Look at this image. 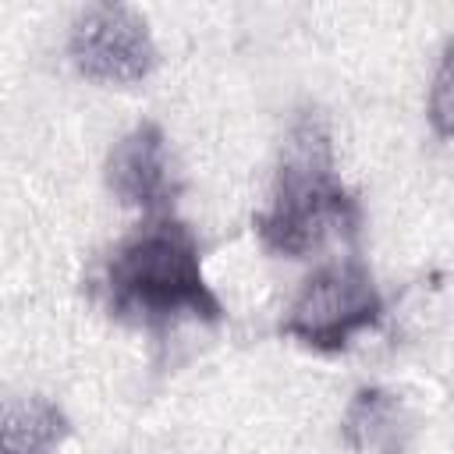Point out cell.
<instances>
[{
    "instance_id": "6da1fadb",
    "label": "cell",
    "mask_w": 454,
    "mask_h": 454,
    "mask_svg": "<svg viewBox=\"0 0 454 454\" xmlns=\"http://www.w3.org/2000/svg\"><path fill=\"white\" fill-rule=\"evenodd\" d=\"M255 234L266 252L301 259L330 234L355 238L362 227V206L340 181L333 160V135L319 106L294 114L266 209L255 213Z\"/></svg>"
},
{
    "instance_id": "5b68a950",
    "label": "cell",
    "mask_w": 454,
    "mask_h": 454,
    "mask_svg": "<svg viewBox=\"0 0 454 454\" xmlns=\"http://www.w3.org/2000/svg\"><path fill=\"white\" fill-rule=\"evenodd\" d=\"M106 188L124 206H138L145 213H156L174 199L167 135L156 121H138L114 142L106 156Z\"/></svg>"
},
{
    "instance_id": "7a4b0ae2",
    "label": "cell",
    "mask_w": 454,
    "mask_h": 454,
    "mask_svg": "<svg viewBox=\"0 0 454 454\" xmlns=\"http://www.w3.org/2000/svg\"><path fill=\"white\" fill-rule=\"evenodd\" d=\"M99 287L117 319L142 326H170L177 319L220 323L227 316L202 273L192 227L174 216L138 223L103 262Z\"/></svg>"
},
{
    "instance_id": "8992f818",
    "label": "cell",
    "mask_w": 454,
    "mask_h": 454,
    "mask_svg": "<svg viewBox=\"0 0 454 454\" xmlns=\"http://www.w3.org/2000/svg\"><path fill=\"white\" fill-rule=\"evenodd\" d=\"M411 436H415V419L394 390L387 387L355 390L340 419V440L355 454H408Z\"/></svg>"
},
{
    "instance_id": "3957f363",
    "label": "cell",
    "mask_w": 454,
    "mask_h": 454,
    "mask_svg": "<svg viewBox=\"0 0 454 454\" xmlns=\"http://www.w3.org/2000/svg\"><path fill=\"white\" fill-rule=\"evenodd\" d=\"M383 294L358 259L316 270L280 319V333L312 351H344L358 333L380 326Z\"/></svg>"
},
{
    "instance_id": "52a82bcc",
    "label": "cell",
    "mask_w": 454,
    "mask_h": 454,
    "mask_svg": "<svg viewBox=\"0 0 454 454\" xmlns=\"http://www.w3.org/2000/svg\"><path fill=\"white\" fill-rule=\"evenodd\" d=\"M71 436L64 408L43 394L0 401V454H53Z\"/></svg>"
},
{
    "instance_id": "ba28073f",
    "label": "cell",
    "mask_w": 454,
    "mask_h": 454,
    "mask_svg": "<svg viewBox=\"0 0 454 454\" xmlns=\"http://www.w3.org/2000/svg\"><path fill=\"white\" fill-rule=\"evenodd\" d=\"M429 117H433V124H436L440 135L450 131V60L447 57H443L440 74H436L433 92H429Z\"/></svg>"
},
{
    "instance_id": "277c9868",
    "label": "cell",
    "mask_w": 454,
    "mask_h": 454,
    "mask_svg": "<svg viewBox=\"0 0 454 454\" xmlns=\"http://www.w3.org/2000/svg\"><path fill=\"white\" fill-rule=\"evenodd\" d=\"M71 64L92 82H142L156 67V43L145 18L128 4H89L71 21Z\"/></svg>"
}]
</instances>
